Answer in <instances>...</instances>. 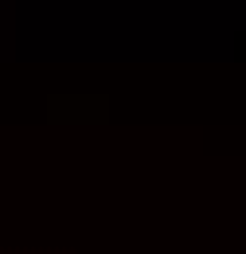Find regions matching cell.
<instances>
[{
	"instance_id": "6da1fadb",
	"label": "cell",
	"mask_w": 246,
	"mask_h": 254,
	"mask_svg": "<svg viewBox=\"0 0 246 254\" xmlns=\"http://www.w3.org/2000/svg\"><path fill=\"white\" fill-rule=\"evenodd\" d=\"M47 114L55 122H106L110 118V102L98 94H70V98H51Z\"/></svg>"
}]
</instances>
